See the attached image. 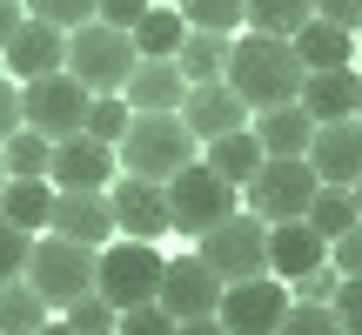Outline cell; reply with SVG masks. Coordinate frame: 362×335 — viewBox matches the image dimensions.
I'll return each mask as SVG.
<instances>
[{"label":"cell","mask_w":362,"mask_h":335,"mask_svg":"<svg viewBox=\"0 0 362 335\" xmlns=\"http://www.w3.org/2000/svg\"><path fill=\"white\" fill-rule=\"evenodd\" d=\"M228 88L242 94L255 114H269V107H288V101H302V88H309V67H302V54H296V40H282V34H235V47H228Z\"/></svg>","instance_id":"obj_1"},{"label":"cell","mask_w":362,"mask_h":335,"mask_svg":"<svg viewBox=\"0 0 362 335\" xmlns=\"http://www.w3.org/2000/svg\"><path fill=\"white\" fill-rule=\"evenodd\" d=\"M134 67H141V47H134L128 27L88 20V27H74V34H67V74H74L88 94H121Z\"/></svg>","instance_id":"obj_2"},{"label":"cell","mask_w":362,"mask_h":335,"mask_svg":"<svg viewBox=\"0 0 362 335\" xmlns=\"http://www.w3.org/2000/svg\"><path fill=\"white\" fill-rule=\"evenodd\" d=\"M194 128L181 114H134L128 141H121V175H141V181H175L181 168H194Z\"/></svg>","instance_id":"obj_3"},{"label":"cell","mask_w":362,"mask_h":335,"mask_svg":"<svg viewBox=\"0 0 362 335\" xmlns=\"http://www.w3.org/2000/svg\"><path fill=\"white\" fill-rule=\"evenodd\" d=\"M161 275H168V255L155 242H107L101 248V269H94V288H101L115 309H141V302L161 295Z\"/></svg>","instance_id":"obj_4"},{"label":"cell","mask_w":362,"mask_h":335,"mask_svg":"<svg viewBox=\"0 0 362 335\" xmlns=\"http://www.w3.org/2000/svg\"><path fill=\"white\" fill-rule=\"evenodd\" d=\"M168 208H175V235H194V242H202L208 228H221L228 215H242V188L221 181L208 161H194V168H181V175L168 181Z\"/></svg>","instance_id":"obj_5"},{"label":"cell","mask_w":362,"mask_h":335,"mask_svg":"<svg viewBox=\"0 0 362 335\" xmlns=\"http://www.w3.org/2000/svg\"><path fill=\"white\" fill-rule=\"evenodd\" d=\"M315 194H322V175L309 168V155H302V161H275L269 155V161H262V175L242 188V208L275 228V221H309V201H315Z\"/></svg>","instance_id":"obj_6"},{"label":"cell","mask_w":362,"mask_h":335,"mask_svg":"<svg viewBox=\"0 0 362 335\" xmlns=\"http://www.w3.org/2000/svg\"><path fill=\"white\" fill-rule=\"evenodd\" d=\"M94 269H101V248L67 242V235H40V242H34V261H27V282L54 302V315H61L67 302H81L94 288Z\"/></svg>","instance_id":"obj_7"},{"label":"cell","mask_w":362,"mask_h":335,"mask_svg":"<svg viewBox=\"0 0 362 335\" xmlns=\"http://www.w3.org/2000/svg\"><path fill=\"white\" fill-rule=\"evenodd\" d=\"M194 255H202L221 282H255V275H269V221L242 208V215H228L221 228H208L202 242H194Z\"/></svg>","instance_id":"obj_8"},{"label":"cell","mask_w":362,"mask_h":335,"mask_svg":"<svg viewBox=\"0 0 362 335\" xmlns=\"http://www.w3.org/2000/svg\"><path fill=\"white\" fill-rule=\"evenodd\" d=\"M21 101H27V128H40L47 141H74V134H88V107H94V94L81 88L74 74L21 81Z\"/></svg>","instance_id":"obj_9"},{"label":"cell","mask_w":362,"mask_h":335,"mask_svg":"<svg viewBox=\"0 0 362 335\" xmlns=\"http://www.w3.org/2000/svg\"><path fill=\"white\" fill-rule=\"evenodd\" d=\"M288 309H296V288L275 282V275L228 282V295H221V322H228V335H282Z\"/></svg>","instance_id":"obj_10"},{"label":"cell","mask_w":362,"mask_h":335,"mask_svg":"<svg viewBox=\"0 0 362 335\" xmlns=\"http://www.w3.org/2000/svg\"><path fill=\"white\" fill-rule=\"evenodd\" d=\"M221 295H228V282H221L202 255H168V275H161L155 302L175 322H194V315H221Z\"/></svg>","instance_id":"obj_11"},{"label":"cell","mask_w":362,"mask_h":335,"mask_svg":"<svg viewBox=\"0 0 362 335\" xmlns=\"http://www.w3.org/2000/svg\"><path fill=\"white\" fill-rule=\"evenodd\" d=\"M115 221L128 242H161L175 228V208H168V181H141V175H121L115 188Z\"/></svg>","instance_id":"obj_12"},{"label":"cell","mask_w":362,"mask_h":335,"mask_svg":"<svg viewBox=\"0 0 362 335\" xmlns=\"http://www.w3.org/2000/svg\"><path fill=\"white\" fill-rule=\"evenodd\" d=\"M47 235H67V242L107 248V242L121 235L115 194H107V188H61V201H54V228H47Z\"/></svg>","instance_id":"obj_13"},{"label":"cell","mask_w":362,"mask_h":335,"mask_svg":"<svg viewBox=\"0 0 362 335\" xmlns=\"http://www.w3.org/2000/svg\"><path fill=\"white\" fill-rule=\"evenodd\" d=\"M181 121H188L194 141L208 148V141H221V134L248 128V121H255V107H248L228 81H202V88H188V101H181Z\"/></svg>","instance_id":"obj_14"},{"label":"cell","mask_w":362,"mask_h":335,"mask_svg":"<svg viewBox=\"0 0 362 335\" xmlns=\"http://www.w3.org/2000/svg\"><path fill=\"white\" fill-rule=\"evenodd\" d=\"M309 168L322 175V188H356L362 181V114L322 121L315 141H309Z\"/></svg>","instance_id":"obj_15"},{"label":"cell","mask_w":362,"mask_h":335,"mask_svg":"<svg viewBox=\"0 0 362 335\" xmlns=\"http://www.w3.org/2000/svg\"><path fill=\"white\" fill-rule=\"evenodd\" d=\"M54 188H115L121 181V148L94 141V134H74V141L54 148Z\"/></svg>","instance_id":"obj_16"},{"label":"cell","mask_w":362,"mask_h":335,"mask_svg":"<svg viewBox=\"0 0 362 335\" xmlns=\"http://www.w3.org/2000/svg\"><path fill=\"white\" fill-rule=\"evenodd\" d=\"M315 269H329V235H315L309 221H275L269 228V275L296 288Z\"/></svg>","instance_id":"obj_17"},{"label":"cell","mask_w":362,"mask_h":335,"mask_svg":"<svg viewBox=\"0 0 362 335\" xmlns=\"http://www.w3.org/2000/svg\"><path fill=\"white\" fill-rule=\"evenodd\" d=\"M47 74H67V27H47L27 13V27L7 47V81H47Z\"/></svg>","instance_id":"obj_18"},{"label":"cell","mask_w":362,"mask_h":335,"mask_svg":"<svg viewBox=\"0 0 362 335\" xmlns=\"http://www.w3.org/2000/svg\"><path fill=\"white\" fill-rule=\"evenodd\" d=\"M121 94H128L134 114H181V101H188V74H181L175 61H141Z\"/></svg>","instance_id":"obj_19"},{"label":"cell","mask_w":362,"mask_h":335,"mask_svg":"<svg viewBox=\"0 0 362 335\" xmlns=\"http://www.w3.org/2000/svg\"><path fill=\"white\" fill-rule=\"evenodd\" d=\"M255 141L269 148L275 161H302V155H309V141H315V114L302 101L269 107V114H255Z\"/></svg>","instance_id":"obj_20"},{"label":"cell","mask_w":362,"mask_h":335,"mask_svg":"<svg viewBox=\"0 0 362 335\" xmlns=\"http://www.w3.org/2000/svg\"><path fill=\"white\" fill-rule=\"evenodd\" d=\"M302 107L315 114V128H322V121H349V114H362V74H356V67L309 74V88H302Z\"/></svg>","instance_id":"obj_21"},{"label":"cell","mask_w":362,"mask_h":335,"mask_svg":"<svg viewBox=\"0 0 362 335\" xmlns=\"http://www.w3.org/2000/svg\"><path fill=\"white\" fill-rule=\"evenodd\" d=\"M202 161L215 168L221 181H235V188H248V181L262 175V161H269V148L255 141V121H248V128H235V134H221V141H208V148H202Z\"/></svg>","instance_id":"obj_22"},{"label":"cell","mask_w":362,"mask_h":335,"mask_svg":"<svg viewBox=\"0 0 362 335\" xmlns=\"http://www.w3.org/2000/svg\"><path fill=\"white\" fill-rule=\"evenodd\" d=\"M54 201H61V188H54V181H21V175H13L7 194H0V215L21 221L27 235H47V228H54Z\"/></svg>","instance_id":"obj_23"},{"label":"cell","mask_w":362,"mask_h":335,"mask_svg":"<svg viewBox=\"0 0 362 335\" xmlns=\"http://www.w3.org/2000/svg\"><path fill=\"white\" fill-rule=\"evenodd\" d=\"M296 54H302V67H309V74H329V67H349V54H356V34L315 13V20L296 34Z\"/></svg>","instance_id":"obj_24"},{"label":"cell","mask_w":362,"mask_h":335,"mask_svg":"<svg viewBox=\"0 0 362 335\" xmlns=\"http://www.w3.org/2000/svg\"><path fill=\"white\" fill-rule=\"evenodd\" d=\"M47 322H54V302L27 275L21 282H0V335H40Z\"/></svg>","instance_id":"obj_25"},{"label":"cell","mask_w":362,"mask_h":335,"mask_svg":"<svg viewBox=\"0 0 362 335\" xmlns=\"http://www.w3.org/2000/svg\"><path fill=\"white\" fill-rule=\"evenodd\" d=\"M228 47H235V34H202V27H188L175 67L188 74V88H202V81H228Z\"/></svg>","instance_id":"obj_26"},{"label":"cell","mask_w":362,"mask_h":335,"mask_svg":"<svg viewBox=\"0 0 362 335\" xmlns=\"http://www.w3.org/2000/svg\"><path fill=\"white\" fill-rule=\"evenodd\" d=\"M181 40H188V20H181V7H148L141 27H134V47H141V61H175Z\"/></svg>","instance_id":"obj_27"},{"label":"cell","mask_w":362,"mask_h":335,"mask_svg":"<svg viewBox=\"0 0 362 335\" xmlns=\"http://www.w3.org/2000/svg\"><path fill=\"white\" fill-rule=\"evenodd\" d=\"M315 20V0H248V34H282L296 40Z\"/></svg>","instance_id":"obj_28"},{"label":"cell","mask_w":362,"mask_h":335,"mask_svg":"<svg viewBox=\"0 0 362 335\" xmlns=\"http://www.w3.org/2000/svg\"><path fill=\"white\" fill-rule=\"evenodd\" d=\"M356 221H362V208H356V188H322V194L309 201V228H315V235H329V248H336L342 235L356 228Z\"/></svg>","instance_id":"obj_29"},{"label":"cell","mask_w":362,"mask_h":335,"mask_svg":"<svg viewBox=\"0 0 362 335\" xmlns=\"http://www.w3.org/2000/svg\"><path fill=\"white\" fill-rule=\"evenodd\" d=\"M54 148H61V141H47L40 128H21L0 155H7V168H13L21 181H47V175H54Z\"/></svg>","instance_id":"obj_30"},{"label":"cell","mask_w":362,"mask_h":335,"mask_svg":"<svg viewBox=\"0 0 362 335\" xmlns=\"http://www.w3.org/2000/svg\"><path fill=\"white\" fill-rule=\"evenodd\" d=\"M181 20L202 27V34H235V27H248V0H175Z\"/></svg>","instance_id":"obj_31"},{"label":"cell","mask_w":362,"mask_h":335,"mask_svg":"<svg viewBox=\"0 0 362 335\" xmlns=\"http://www.w3.org/2000/svg\"><path fill=\"white\" fill-rule=\"evenodd\" d=\"M128 128H134L128 94H94V107H88V134H94V141L121 148V141H128Z\"/></svg>","instance_id":"obj_32"},{"label":"cell","mask_w":362,"mask_h":335,"mask_svg":"<svg viewBox=\"0 0 362 335\" xmlns=\"http://www.w3.org/2000/svg\"><path fill=\"white\" fill-rule=\"evenodd\" d=\"M61 315H67V322H74L81 335H115V329H121V309H115V302L101 295V288H88L81 302H67Z\"/></svg>","instance_id":"obj_33"},{"label":"cell","mask_w":362,"mask_h":335,"mask_svg":"<svg viewBox=\"0 0 362 335\" xmlns=\"http://www.w3.org/2000/svg\"><path fill=\"white\" fill-rule=\"evenodd\" d=\"M34 242H40V235H27L21 221L0 215V282H21V275H27V261H34Z\"/></svg>","instance_id":"obj_34"},{"label":"cell","mask_w":362,"mask_h":335,"mask_svg":"<svg viewBox=\"0 0 362 335\" xmlns=\"http://www.w3.org/2000/svg\"><path fill=\"white\" fill-rule=\"evenodd\" d=\"M27 13L34 20H47V27H88V20H101V0H27Z\"/></svg>","instance_id":"obj_35"},{"label":"cell","mask_w":362,"mask_h":335,"mask_svg":"<svg viewBox=\"0 0 362 335\" xmlns=\"http://www.w3.org/2000/svg\"><path fill=\"white\" fill-rule=\"evenodd\" d=\"M282 335H349V329H342L336 302H296L288 322H282Z\"/></svg>","instance_id":"obj_36"},{"label":"cell","mask_w":362,"mask_h":335,"mask_svg":"<svg viewBox=\"0 0 362 335\" xmlns=\"http://www.w3.org/2000/svg\"><path fill=\"white\" fill-rule=\"evenodd\" d=\"M181 322L168 309H161V302H141V309H121V335H175Z\"/></svg>","instance_id":"obj_37"},{"label":"cell","mask_w":362,"mask_h":335,"mask_svg":"<svg viewBox=\"0 0 362 335\" xmlns=\"http://www.w3.org/2000/svg\"><path fill=\"white\" fill-rule=\"evenodd\" d=\"M27 128V101H21V81H0V148Z\"/></svg>","instance_id":"obj_38"},{"label":"cell","mask_w":362,"mask_h":335,"mask_svg":"<svg viewBox=\"0 0 362 335\" xmlns=\"http://www.w3.org/2000/svg\"><path fill=\"white\" fill-rule=\"evenodd\" d=\"M336 288H342V269L329 261V269H315V275L296 282V302H336Z\"/></svg>","instance_id":"obj_39"},{"label":"cell","mask_w":362,"mask_h":335,"mask_svg":"<svg viewBox=\"0 0 362 335\" xmlns=\"http://www.w3.org/2000/svg\"><path fill=\"white\" fill-rule=\"evenodd\" d=\"M329 261L342 269V282H362V221H356L349 235H342L336 248H329Z\"/></svg>","instance_id":"obj_40"},{"label":"cell","mask_w":362,"mask_h":335,"mask_svg":"<svg viewBox=\"0 0 362 335\" xmlns=\"http://www.w3.org/2000/svg\"><path fill=\"white\" fill-rule=\"evenodd\" d=\"M336 315H342V329L362 335V282H342L336 288Z\"/></svg>","instance_id":"obj_41"},{"label":"cell","mask_w":362,"mask_h":335,"mask_svg":"<svg viewBox=\"0 0 362 335\" xmlns=\"http://www.w3.org/2000/svg\"><path fill=\"white\" fill-rule=\"evenodd\" d=\"M141 13H148V0H101V20L107 27H128V34L141 27Z\"/></svg>","instance_id":"obj_42"},{"label":"cell","mask_w":362,"mask_h":335,"mask_svg":"<svg viewBox=\"0 0 362 335\" xmlns=\"http://www.w3.org/2000/svg\"><path fill=\"white\" fill-rule=\"evenodd\" d=\"M315 13L336 27H349V34H362V0H315Z\"/></svg>","instance_id":"obj_43"},{"label":"cell","mask_w":362,"mask_h":335,"mask_svg":"<svg viewBox=\"0 0 362 335\" xmlns=\"http://www.w3.org/2000/svg\"><path fill=\"white\" fill-rule=\"evenodd\" d=\"M27 27V0H0V54L13 47V34Z\"/></svg>","instance_id":"obj_44"},{"label":"cell","mask_w":362,"mask_h":335,"mask_svg":"<svg viewBox=\"0 0 362 335\" xmlns=\"http://www.w3.org/2000/svg\"><path fill=\"white\" fill-rule=\"evenodd\" d=\"M175 335H228V322H221V315H194V322H181Z\"/></svg>","instance_id":"obj_45"},{"label":"cell","mask_w":362,"mask_h":335,"mask_svg":"<svg viewBox=\"0 0 362 335\" xmlns=\"http://www.w3.org/2000/svg\"><path fill=\"white\" fill-rule=\"evenodd\" d=\"M40 335H81V329H74V322H67V315H54V322H47V329H40Z\"/></svg>","instance_id":"obj_46"},{"label":"cell","mask_w":362,"mask_h":335,"mask_svg":"<svg viewBox=\"0 0 362 335\" xmlns=\"http://www.w3.org/2000/svg\"><path fill=\"white\" fill-rule=\"evenodd\" d=\"M7 181H13V168H7V155H0V194H7Z\"/></svg>","instance_id":"obj_47"},{"label":"cell","mask_w":362,"mask_h":335,"mask_svg":"<svg viewBox=\"0 0 362 335\" xmlns=\"http://www.w3.org/2000/svg\"><path fill=\"white\" fill-rule=\"evenodd\" d=\"M148 7H175V0H148Z\"/></svg>","instance_id":"obj_48"},{"label":"cell","mask_w":362,"mask_h":335,"mask_svg":"<svg viewBox=\"0 0 362 335\" xmlns=\"http://www.w3.org/2000/svg\"><path fill=\"white\" fill-rule=\"evenodd\" d=\"M356 208H362V181H356Z\"/></svg>","instance_id":"obj_49"},{"label":"cell","mask_w":362,"mask_h":335,"mask_svg":"<svg viewBox=\"0 0 362 335\" xmlns=\"http://www.w3.org/2000/svg\"><path fill=\"white\" fill-rule=\"evenodd\" d=\"M115 335H121V329H115Z\"/></svg>","instance_id":"obj_50"},{"label":"cell","mask_w":362,"mask_h":335,"mask_svg":"<svg viewBox=\"0 0 362 335\" xmlns=\"http://www.w3.org/2000/svg\"><path fill=\"white\" fill-rule=\"evenodd\" d=\"M356 40H362V34H356Z\"/></svg>","instance_id":"obj_51"}]
</instances>
